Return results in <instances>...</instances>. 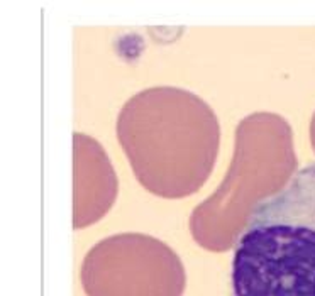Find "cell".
<instances>
[{"label":"cell","instance_id":"obj_1","mask_svg":"<svg viewBox=\"0 0 315 296\" xmlns=\"http://www.w3.org/2000/svg\"><path fill=\"white\" fill-rule=\"evenodd\" d=\"M229 296H315V163L253 205L232 247Z\"/></svg>","mask_w":315,"mask_h":296}]
</instances>
